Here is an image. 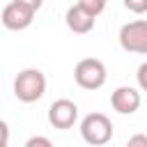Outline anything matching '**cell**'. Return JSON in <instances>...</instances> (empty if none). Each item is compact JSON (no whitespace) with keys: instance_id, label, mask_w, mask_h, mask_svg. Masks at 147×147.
<instances>
[{"instance_id":"obj_6","label":"cell","mask_w":147,"mask_h":147,"mask_svg":"<svg viewBox=\"0 0 147 147\" xmlns=\"http://www.w3.org/2000/svg\"><path fill=\"white\" fill-rule=\"evenodd\" d=\"M78 119V106L71 101V99H57L51 103L48 108V122L53 129H60V131H67L76 124Z\"/></svg>"},{"instance_id":"obj_8","label":"cell","mask_w":147,"mask_h":147,"mask_svg":"<svg viewBox=\"0 0 147 147\" xmlns=\"http://www.w3.org/2000/svg\"><path fill=\"white\" fill-rule=\"evenodd\" d=\"M94 14H90L87 9H83L80 5H74V7H69L67 9V16H64V21H67V28L71 30V32H76V34H87V32H92L94 30Z\"/></svg>"},{"instance_id":"obj_5","label":"cell","mask_w":147,"mask_h":147,"mask_svg":"<svg viewBox=\"0 0 147 147\" xmlns=\"http://www.w3.org/2000/svg\"><path fill=\"white\" fill-rule=\"evenodd\" d=\"M34 14H37L34 9H30V7H25V5H21V2L11 0V2L2 9L0 21H2V25H5L7 30L21 32V30H25V28H30V25H32Z\"/></svg>"},{"instance_id":"obj_2","label":"cell","mask_w":147,"mask_h":147,"mask_svg":"<svg viewBox=\"0 0 147 147\" xmlns=\"http://www.w3.org/2000/svg\"><path fill=\"white\" fill-rule=\"evenodd\" d=\"M80 136L87 145L101 147V145L110 142V138H113V122L103 113H90L80 122Z\"/></svg>"},{"instance_id":"obj_3","label":"cell","mask_w":147,"mask_h":147,"mask_svg":"<svg viewBox=\"0 0 147 147\" xmlns=\"http://www.w3.org/2000/svg\"><path fill=\"white\" fill-rule=\"evenodd\" d=\"M74 80L83 90H99L106 83V64L96 57H85L76 64Z\"/></svg>"},{"instance_id":"obj_15","label":"cell","mask_w":147,"mask_h":147,"mask_svg":"<svg viewBox=\"0 0 147 147\" xmlns=\"http://www.w3.org/2000/svg\"><path fill=\"white\" fill-rule=\"evenodd\" d=\"M16 2H21V5H25V7H30V9H41V5H44V0H16Z\"/></svg>"},{"instance_id":"obj_10","label":"cell","mask_w":147,"mask_h":147,"mask_svg":"<svg viewBox=\"0 0 147 147\" xmlns=\"http://www.w3.org/2000/svg\"><path fill=\"white\" fill-rule=\"evenodd\" d=\"M124 7L133 14H145L147 11V0H124Z\"/></svg>"},{"instance_id":"obj_4","label":"cell","mask_w":147,"mask_h":147,"mask_svg":"<svg viewBox=\"0 0 147 147\" xmlns=\"http://www.w3.org/2000/svg\"><path fill=\"white\" fill-rule=\"evenodd\" d=\"M119 46L126 53L147 55V18L131 21L119 30Z\"/></svg>"},{"instance_id":"obj_14","label":"cell","mask_w":147,"mask_h":147,"mask_svg":"<svg viewBox=\"0 0 147 147\" xmlns=\"http://www.w3.org/2000/svg\"><path fill=\"white\" fill-rule=\"evenodd\" d=\"M136 145L147 147V136H133V138H129V147H136Z\"/></svg>"},{"instance_id":"obj_13","label":"cell","mask_w":147,"mask_h":147,"mask_svg":"<svg viewBox=\"0 0 147 147\" xmlns=\"http://www.w3.org/2000/svg\"><path fill=\"white\" fill-rule=\"evenodd\" d=\"M9 142V126L5 119H0V147H5Z\"/></svg>"},{"instance_id":"obj_1","label":"cell","mask_w":147,"mask_h":147,"mask_svg":"<svg viewBox=\"0 0 147 147\" xmlns=\"http://www.w3.org/2000/svg\"><path fill=\"white\" fill-rule=\"evenodd\" d=\"M46 92V76L39 69H23L14 78V96L23 103H34Z\"/></svg>"},{"instance_id":"obj_12","label":"cell","mask_w":147,"mask_h":147,"mask_svg":"<svg viewBox=\"0 0 147 147\" xmlns=\"http://www.w3.org/2000/svg\"><path fill=\"white\" fill-rule=\"evenodd\" d=\"M51 147V140L48 138H41V136H32V138H28V142H25V147Z\"/></svg>"},{"instance_id":"obj_9","label":"cell","mask_w":147,"mask_h":147,"mask_svg":"<svg viewBox=\"0 0 147 147\" xmlns=\"http://www.w3.org/2000/svg\"><path fill=\"white\" fill-rule=\"evenodd\" d=\"M78 5L83 9H87L90 14H94V16H99L106 9V0H78Z\"/></svg>"},{"instance_id":"obj_11","label":"cell","mask_w":147,"mask_h":147,"mask_svg":"<svg viewBox=\"0 0 147 147\" xmlns=\"http://www.w3.org/2000/svg\"><path fill=\"white\" fill-rule=\"evenodd\" d=\"M136 80H138V87L142 92H147V62H142L136 71Z\"/></svg>"},{"instance_id":"obj_7","label":"cell","mask_w":147,"mask_h":147,"mask_svg":"<svg viewBox=\"0 0 147 147\" xmlns=\"http://www.w3.org/2000/svg\"><path fill=\"white\" fill-rule=\"evenodd\" d=\"M110 106L115 113L119 115H133L138 108H140V92L136 87H129V85H122L113 92L110 96Z\"/></svg>"}]
</instances>
